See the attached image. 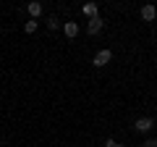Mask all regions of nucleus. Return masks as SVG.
<instances>
[{
	"label": "nucleus",
	"mask_w": 157,
	"mask_h": 147,
	"mask_svg": "<svg viewBox=\"0 0 157 147\" xmlns=\"http://www.w3.org/2000/svg\"><path fill=\"white\" fill-rule=\"evenodd\" d=\"M115 145H118L115 139H107V142H105V147H115Z\"/></svg>",
	"instance_id": "obj_11"
},
{
	"label": "nucleus",
	"mask_w": 157,
	"mask_h": 147,
	"mask_svg": "<svg viewBox=\"0 0 157 147\" xmlns=\"http://www.w3.org/2000/svg\"><path fill=\"white\" fill-rule=\"evenodd\" d=\"M141 147H157V139H155V137H152V139H147V142H144V145H141Z\"/></svg>",
	"instance_id": "obj_10"
},
{
	"label": "nucleus",
	"mask_w": 157,
	"mask_h": 147,
	"mask_svg": "<svg viewBox=\"0 0 157 147\" xmlns=\"http://www.w3.org/2000/svg\"><path fill=\"white\" fill-rule=\"evenodd\" d=\"M115 147H126V145H115Z\"/></svg>",
	"instance_id": "obj_12"
},
{
	"label": "nucleus",
	"mask_w": 157,
	"mask_h": 147,
	"mask_svg": "<svg viewBox=\"0 0 157 147\" xmlns=\"http://www.w3.org/2000/svg\"><path fill=\"white\" fill-rule=\"evenodd\" d=\"M81 13H84L86 18H97L100 13H97V3H86V6H81Z\"/></svg>",
	"instance_id": "obj_7"
},
{
	"label": "nucleus",
	"mask_w": 157,
	"mask_h": 147,
	"mask_svg": "<svg viewBox=\"0 0 157 147\" xmlns=\"http://www.w3.org/2000/svg\"><path fill=\"white\" fill-rule=\"evenodd\" d=\"M63 34H66L68 40H73V37L78 34V24L76 21H66V24H63Z\"/></svg>",
	"instance_id": "obj_5"
},
{
	"label": "nucleus",
	"mask_w": 157,
	"mask_h": 147,
	"mask_svg": "<svg viewBox=\"0 0 157 147\" xmlns=\"http://www.w3.org/2000/svg\"><path fill=\"white\" fill-rule=\"evenodd\" d=\"M102 26H105V21H102L100 16H97V18H89V24H86V34H100Z\"/></svg>",
	"instance_id": "obj_3"
},
{
	"label": "nucleus",
	"mask_w": 157,
	"mask_h": 147,
	"mask_svg": "<svg viewBox=\"0 0 157 147\" xmlns=\"http://www.w3.org/2000/svg\"><path fill=\"white\" fill-rule=\"evenodd\" d=\"M26 13L32 16V21H34V18H37L39 13H42V3H37V0H32V3H26Z\"/></svg>",
	"instance_id": "obj_6"
},
{
	"label": "nucleus",
	"mask_w": 157,
	"mask_h": 147,
	"mask_svg": "<svg viewBox=\"0 0 157 147\" xmlns=\"http://www.w3.org/2000/svg\"><path fill=\"white\" fill-rule=\"evenodd\" d=\"M47 26H50V29H58V26H60V21H58L55 16H50V18H47Z\"/></svg>",
	"instance_id": "obj_9"
},
{
	"label": "nucleus",
	"mask_w": 157,
	"mask_h": 147,
	"mask_svg": "<svg viewBox=\"0 0 157 147\" xmlns=\"http://www.w3.org/2000/svg\"><path fill=\"white\" fill-rule=\"evenodd\" d=\"M141 18H144V21H155V18H157V8L149 6V3L141 6Z\"/></svg>",
	"instance_id": "obj_4"
},
{
	"label": "nucleus",
	"mask_w": 157,
	"mask_h": 147,
	"mask_svg": "<svg viewBox=\"0 0 157 147\" xmlns=\"http://www.w3.org/2000/svg\"><path fill=\"white\" fill-rule=\"evenodd\" d=\"M134 129L139 131V134H149V131L155 129V121H152V118H147V116H144V118H136Z\"/></svg>",
	"instance_id": "obj_1"
},
{
	"label": "nucleus",
	"mask_w": 157,
	"mask_h": 147,
	"mask_svg": "<svg viewBox=\"0 0 157 147\" xmlns=\"http://www.w3.org/2000/svg\"><path fill=\"white\" fill-rule=\"evenodd\" d=\"M110 61H113V53H110V50H107V47H105V50H100V53H97V55H94V61H92V63H94L97 68H102V66H107V63H110Z\"/></svg>",
	"instance_id": "obj_2"
},
{
	"label": "nucleus",
	"mask_w": 157,
	"mask_h": 147,
	"mask_svg": "<svg viewBox=\"0 0 157 147\" xmlns=\"http://www.w3.org/2000/svg\"><path fill=\"white\" fill-rule=\"evenodd\" d=\"M24 32H26V34H34V32H37V21H26V24H24Z\"/></svg>",
	"instance_id": "obj_8"
}]
</instances>
